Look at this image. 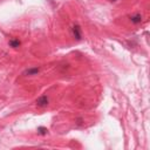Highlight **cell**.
<instances>
[{
	"label": "cell",
	"mask_w": 150,
	"mask_h": 150,
	"mask_svg": "<svg viewBox=\"0 0 150 150\" xmlns=\"http://www.w3.org/2000/svg\"><path fill=\"white\" fill-rule=\"evenodd\" d=\"M71 32H73V35L76 40H81L82 38V33H81V28L79 25H74L73 28H71Z\"/></svg>",
	"instance_id": "6da1fadb"
},
{
	"label": "cell",
	"mask_w": 150,
	"mask_h": 150,
	"mask_svg": "<svg viewBox=\"0 0 150 150\" xmlns=\"http://www.w3.org/2000/svg\"><path fill=\"white\" fill-rule=\"evenodd\" d=\"M48 97H47V95H42V96H40L38 100H36V105L38 107H46L47 104H48Z\"/></svg>",
	"instance_id": "7a4b0ae2"
},
{
	"label": "cell",
	"mask_w": 150,
	"mask_h": 150,
	"mask_svg": "<svg viewBox=\"0 0 150 150\" xmlns=\"http://www.w3.org/2000/svg\"><path fill=\"white\" fill-rule=\"evenodd\" d=\"M8 45L12 47V48H19L20 45H21V41L16 38H12L9 41H8Z\"/></svg>",
	"instance_id": "3957f363"
},
{
	"label": "cell",
	"mask_w": 150,
	"mask_h": 150,
	"mask_svg": "<svg viewBox=\"0 0 150 150\" xmlns=\"http://www.w3.org/2000/svg\"><path fill=\"white\" fill-rule=\"evenodd\" d=\"M39 73V68L34 67V68H28L23 71V75H36Z\"/></svg>",
	"instance_id": "277c9868"
},
{
	"label": "cell",
	"mask_w": 150,
	"mask_h": 150,
	"mask_svg": "<svg viewBox=\"0 0 150 150\" xmlns=\"http://www.w3.org/2000/svg\"><path fill=\"white\" fill-rule=\"evenodd\" d=\"M130 21L132 22V23H139L141 21H142V16H141V14H134V15H131L130 16Z\"/></svg>",
	"instance_id": "5b68a950"
},
{
	"label": "cell",
	"mask_w": 150,
	"mask_h": 150,
	"mask_svg": "<svg viewBox=\"0 0 150 150\" xmlns=\"http://www.w3.org/2000/svg\"><path fill=\"white\" fill-rule=\"evenodd\" d=\"M47 132H48L47 128H45V127H39L38 128V134L39 135H47Z\"/></svg>",
	"instance_id": "8992f818"
},
{
	"label": "cell",
	"mask_w": 150,
	"mask_h": 150,
	"mask_svg": "<svg viewBox=\"0 0 150 150\" xmlns=\"http://www.w3.org/2000/svg\"><path fill=\"white\" fill-rule=\"evenodd\" d=\"M110 1H117V0H110Z\"/></svg>",
	"instance_id": "52a82bcc"
}]
</instances>
